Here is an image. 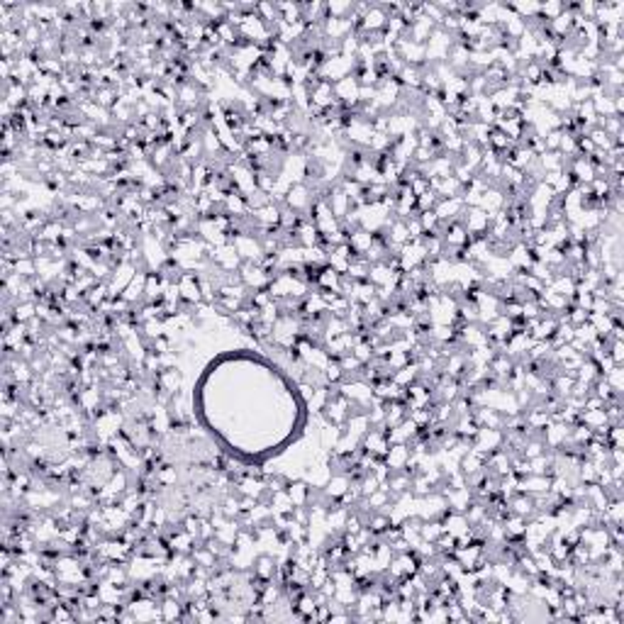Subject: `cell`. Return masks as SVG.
Here are the masks:
<instances>
[{
  "instance_id": "cell-1",
  "label": "cell",
  "mask_w": 624,
  "mask_h": 624,
  "mask_svg": "<svg viewBox=\"0 0 624 624\" xmlns=\"http://www.w3.org/2000/svg\"><path fill=\"white\" fill-rule=\"evenodd\" d=\"M502 446H505V432L495 427H480L473 442H471V449L478 451L480 456H490L493 451L502 449Z\"/></svg>"
},
{
  "instance_id": "cell-2",
  "label": "cell",
  "mask_w": 624,
  "mask_h": 624,
  "mask_svg": "<svg viewBox=\"0 0 624 624\" xmlns=\"http://www.w3.org/2000/svg\"><path fill=\"white\" fill-rule=\"evenodd\" d=\"M239 276H242V283L247 285L249 290H266L271 283L269 271L263 269L261 263L256 261H242L239 266Z\"/></svg>"
},
{
  "instance_id": "cell-3",
  "label": "cell",
  "mask_w": 624,
  "mask_h": 624,
  "mask_svg": "<svg viewBox=\"0 0 624 624\" xmlns=\"http://www.w3.org/2000/svg\"><path fill=\"white\" fill-rule=\"evenodd\" d=\"M351 415V403L346 400L344 395H332L330 397V403H327V408L322 410V419L330 424H334V427H344L346 419H349Z\"/></svg>"
},
{
  "instance_id": "cell-4",
  "label": "cell",
  "mask_w": 624,
  "mask_h": 624,
  "mask_svg": "<svg viewBox=\"0 0 624 624\" xmlns=\"http://www.w3.org/2000/svg\"><path fill=\"white\" fill-rule=\"evenodd\" d=\"M283 205L290 207L293 212H300V215H303L305 210H310V207H312V193H310L308 183H293V186L285 191Z\"/></svg>"
},
{
  "instance_id": "cell-5",
  "label": "cell",
  "mask_w": 624,
  "mask_h": 624,
  "mask_svg": "<svg viewBox=\"0 0 624 624\" xmlns=\"http://www.w3.org/2000/svg\"><path fill=\"white\" fill-rule=\"evenodd\" d=\"M207 258H210L215 266H220L222 271H239V266H242V258H239L237 249L232 247V242L220 244V247H212L210 256Z\"/></svg>"
},
{
  "instance_id": "cell-6",
  "label": "cell",
  "mask_w": 624,
  "mask_h": 624,
  "mask_svg": "<svg viewBox=\"0 0 624 624\" xmlns=\"http://www.w3.org/2000/svg\"><path fill=\"white\" fill-rule=\"evenodd\" d=\"M464 210H466V205L461 198H439V202L434 205V215H437V220L442 222V225L461 220Z\"/></svg>"
},
{
  "instance_id": "cell-7",
  "label": "cell",
  "mask_w": 624,
  "mask_h": 624,
  "mask_svg": "<svg viewBox=\"0 0 624 624\" xmlns=\"http://www.w3.org/2000/svg\"><path fill=\"white\" fill-rule=\"evenodd\" d=\"M388 429H378V427H371L366 434H363L361 439V446L368 451V454L378 456V459H383L386 456V451L390 449V442H388Z\"/></svg>"
},
{
  "instance_id": "cell-8",
  "label": "cell",
  "mask_w": 624,
  "mask_h": 624,
  "mask_svg": "<svg viewBox=\"0 0 624 624\" xmlns=\"http://www.w3.org/2000/svg\"><path fill=\"white\" fill-rule=\"evenodd\" d=\"M178 293L181 300L188 305H200L202 303V290H200V278L198 274H183L178 281Z\"/></svg>"
},
{
  "instance_id": "cell-9",
  "label": "cell",
  "mask_w": 624,
  "mask_h": 624,
  "mask_svg": "<svg viewBox=\"0 0 624 624\" xmlns=\"http://www.w3.org/2000/svg\"><path fill=\"white\" fill-rule=\"evenodd\" d=\"M410 454H413L410 444H390V449L386 451L383 461H386L390 471H405L410 466Z\"/></svg>"
},
{
  "instance_id": "cell-10",
  "label": "cell",
  "mask_w": 624,
  "mask_h": 624,
  "mask_svg": "<svg viewBox=\"0 0 624 624\" xmlns=\"http://www.w3.org/2000/svg\"><path fill=\"white\" fill-rule=\"evenodd\" d=\"M156 386H159V390H166L169 395H176V393L181 390V386H183L181 368H178V366L161 368V371L156 373Z\"/></svg>"
},
{
  "instance_id": "cell-11",
  "label": "cell",
  "mask_w": 624,
  "mask_h": 624,
  "mask_svg": "<svg viewBox=\"0 0 624 624\" xmlns=\"http://www.w3.org/2000/svg\"><path fill=\"white\" fill-rule=\"evenodd\" d=\"M349 488H351V478H349V475H346V473H332L330 480L325 483V488H322V493H325L330 500L337 502Z\"/></svg>"
},
{
  "instance_id": "cell-12",
  "label": "cell",
  "mask_w": 624,
  "mask_h": 624,
  "mask_svg": "<svg viewBox=\"0 0 624 624\" xmlns=\"http://www.w3.org/2000/svg\"><path fill=\"white\" fill-rule=\"evenodd\" d=\"M547 288L554 290L556 295H561V298L571 300L573 295H576V290H578V281L573 278L571 274H558V276H554V281L547 285Z\"/></svg>"
},
{
  "instance_id": "cell-13",
  "label": "cell",
  "mask_w": 624,
  "mask_h": 624,
  "mask_svg": "<svg viewBox=\"0 0 624 624\" xmlns=\"http://www.w3.org/2000/svg\"><path fill=\"white\" fill-rule=\"evenodd\" d=\"M507 505H510V512L517 517H524V520H529V517H534V498L527 495V493H515V495L507 500Z\"/></svg>"
},
{
  "instance_id": "cell-14",
  "label": "cell",
  "mask_w": 624,
  "mask_h": 624,
  "mask_svg": "<svg viewBox=\"0 0 624 624\" xmlns=\"http://www.w3.org/2000/svg\"><path fill=\"white\" fill-rule=\"evenodd\" d=\"M288 495H290V500H293V505L295 507H308L310 505V495H312V488H310L308 483H305L303 478H298V480H290L288 483Z\"/></svg>"
},
{
  "instance_id": "cell-15",
  "label": "cell",
  "mask_w": 624,
  "mask_h": 624,
  "mask_svg": "<svg viewBox=\"0 0 624 624\" xmlns=\"http://www.w3.org/2000/svg\"><path fill=\"white\" fill-rule=\"evenodd\" d=\"M271 517L274 515H290L293 512V500H290L288 490H278V493H271Z\"/></svg>"
},
{
  "instance_id": "cell-16",
  "label": "cell",
  "mask_w": 624,
  "mask_h": 624,
  "mask_svg": "<svg viewBox=\"0 0 624 624\" xmlns=\"http://www.w3.org/2000/svg\"><path fill=\"white\" fill-rule=\"evenodd\" d=\"M415 381H419V368H417V363H415V361H410L408 366L397 368V371L393 373V383H397L400 388L413 386Z\"/></svg>"
},
{
  "instance_id": "cell-17",
  "label": "cell",
  "mask_w": 624,
  "mask_h": 624,
  "mask_svg": "<svg viewBox=\"0 0 624 624\" xmlns=\"http://www.w3.org/2000/svg\"><path fill=\"white\" fill-rule=\"evenodd\" d=\"M603 378L607 381V386L612 388L614 395H622V390H624V371H622V366H612Z\"/></svg>"
},
{
  "instance_id": "cell-18",
  "label": "cell",
  "mask_w": 624,
  "mask_h": 624,
  "mask_svg": "<svg viewBox=\"0 0 624 624\" xmlns=\"http://www.w3.org/2000/svg\"><path fill=\"white\" fill-rule=\"evenodd\" d=\"M563 12V3H558V0H549V3H539V17L547 22L556 20L558 15Z\"/></svg>"
},
{
  "instance_id": "cell-19",
  "label": "cell",
  "mask_w": 624,
  "mask_h": 624,
  "mask_svg": "<svg viewBox=\"0 0 624 624\" xmlns=\"http://www.w3.org/2000/svg\"><path fill=\"white\" fill-rule=\"evenodd\" d=\"M573 339L588 346V344H593V341L598 339V332H595V327L590 325V322H583V325L576 327V337H573Z\"/></svg>"
}]
</instances>
